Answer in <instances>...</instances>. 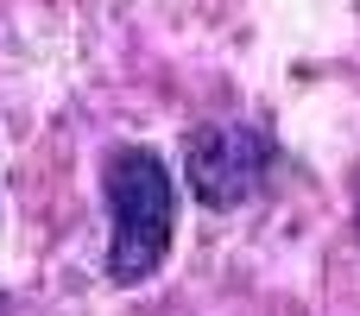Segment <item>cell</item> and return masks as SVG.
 Wrapping results in <instances>:
<instances>
[{"label": "cell", "mask_w": 360, "mask_h": 316, "mask_svg": "<svg viewBox=\"0 0 360 316\" xmlns=\"http://www.w3.org/2000/svg\"><path fill=\"white\" fill-rule=\"evenodd\" d=\"M101 196H108V279L114 285H146L165 253H171V228H177V184L165 171L158 152L146 146H114L101 165Z\"/></svg>", "instance_id": "1"}, {"label": "cell", "mask_w": 360, "mask_h": 316, "mask_svg": "<svg viewBox=\"0 0 360 316\" xmlns=\"http://www.w3.org/2000/svg\"><path fill=\"white\" fill-rule=\"evenodd\" d=\"M278 165V146L266 127H247V120H209L184 139V177H190V196L202 209H240L266 190Z\"/></svg>", "instance_id": "2"}]
</instances>
